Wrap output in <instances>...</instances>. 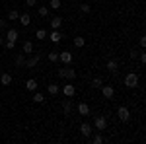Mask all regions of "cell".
<instances>
[{"mask_svg":"<svg viewBox=\"0 0 146 144\" xmlns=\"http://www.w3.org/2000/svg\"><path fill=\"white\" fill-rule=\"evenodd\" d=\"M14 47H16V41H10V39H6V49H8V51H14Z\"/></svg>","mask_w":146,"mask_h":144,"instance_id":"obj_31","label":"cell"},{"mask_svg":"<svg viewBox=\"0 0 146 144\" xmlns=\"http://www.w3.org/2000/svg\"><path fill=\"white\" fill-rule=\"evenodd\" d=\"M60 25H62V18H60V16H55V18L51 20V27H53V29H58Z\"/></svg>","mask_w":146,"mask_h":144,"instance_id":"obj_15","label":"cell"},{"mask_svg":"<svg viewBox=\"0 0 146 144\" xmlns=\"http://www.w3.org/2000/svg\"><path fill=\"white\" fill-rule=\"evenodd\" d=\"M58 58L62 60V64H70L72 62V53L70 51H62V53H58Z\"/></svg>","mask_w":146,"mask_h":144,"instance_id":"obj_7","label":"cell"},{"mask_svg":"<svg viewBox=\"0 0 146 144\" xmlns=\"http://www.w3.org/2000/svg\"><path fill=\"white\" fill-rule=\"evenodd\" d=\"M18 18H20V14H18L16 10H10V12H8V20H10V22H14V20H18Z\"/></svg>","mask_w":146,"mask_h":144,"instance_id":"obj_26","label":"cell"},{"mask_svg":"<svg viewBox=\"0 0 146 144\" xmlns=\"http://www.w3.org/2000/svg\"><path fill=\"white\" fill-rule=\"evenodd\" d=\"M92 142H94V144H101V142H103V136H101V134H96V136L92 138Z\"/></svg>","mask_w":146,"mask_h":144,"instance_id":"obj_30","label":"cell"},{"mask_svg":"<svg viewBox=\"0 0 146 144\" xmlns=\"http://www.w3.org/2000/svg\"><path fill=\"white\" fill-rule=\"evenodd\" d=\"M90 10H92V8L88 6V4H80V12H84V14H88Z\"/></svg>","mask_w":146,"mask_h":144,"instance_id":"obj_32","label":"cell"},{"mask_svg":"<svg viewBox=\"0 0 146 144\" xmlns=\"http://www.w3.org/2000/svg\"><path fill=\"white\" fill-rule=\"evenodd\" d=\"M47 58H49L51 62H56V60H58V53H56V51H51V53L47 55Z\"/></svg>","mask_w":146,"mask_h":144,"instance_id":"obj_24","label":"cell"},{"mask_svg":"<svg viewBox=\"0 0 146 144\" xmlns=\"http://www.w3.org/2000/svg\"><path fill=\"white\" fill-rule=\"evenodd\" d=\"M37 14H39V18H47V16H49V8H47V6H41V8L37 10Z\"/></svg>","mask_w":146,"mask_h":144,"instance_id":"obj_23","label":"cell"},{"mask_svg":"<svg viewBox=\"0 0 146 144\" xmlns=\"http://www.w3.org/2000/svg\"><path fill=\"white\" fill-rule=\"evenodd\" d=\"M101 86H103V82H101V78H94V80H92V88H98V90H100Z\"/></svg>","mask_w":146,"mask_h":144,"instance_id":"obj_25","label":"cell"},{"mask_svg":"<svg viewBox=\"0 0 146 144\" xmlns=\"http://www.w3.org/2000/svg\"><path fill=\"white\" fill-rule=\"evenodd\" d=\"M49 8L58 10V8H60V0H51V2H49Z\"/></svg>","mask_w":146,"mask_h":144,"instance_id":"obj_29","label":"cell"},{"mask_svg":"<svg viewBox=\"0 0 146 144\" xmlns=\"http://www.w3.org/2000/svg\"><path fill=\"white\" fill-rule=\"evenodd\" d=\"M22 49H23V53H25V55H29V53H33V43H31V41H25Z\"/></svg>","mask_w":146,"mask_h":144,"instance_id":"obj_18","label":"cell"},{"mask_svg":"<svg viewBox=\"0 0 146 144\" xmlns=\"http://www.w3.org/2000/svg\"><path fill=\"white\" fill-rule=\"evenodd\" d=\"M47 92H49L51 96H58V86H56V84H49V86H47Z\"/></svg>","mask_w":146,"mask_h":144,"instance_id":"obj_21","label":"cell"},{"mask_svg":"<svg viewBox=\"0 0 146 144\" xmlns=\"http://www.w3.org/2000/svg\"><path fill=\"white\" fill-rule=\"evenodd\" d=\"M0 84H2V86H10V84H12V74L4 72V74L0 76Z\"/></svg>","mask_w":146,"mask_h":144,"instance_id":"obj_14","label":"cell"},{"mask_svg":"<svg viewBox=\"0 0 146 144\" xmlns=\"http://www.w3.org/2000/svg\"><path fill=\"white\" fill-rule=\"evenodd\" d=\"M4 27H6V22H4V20H0V29H4Z\"/></svg>","mask_w":146,"mask_h":144,"instance_id":"obj_35","label":"cell"},{"mask_svg":"<svg viewBox=\"0 0 146 144\" xmlns=\"http://www.w3.org/2000/svg\"><path fill=\"white\" fill-rule=\"evenodd\" d=\"M138 58H140V62H146V55L144 53H138Z\"/></svg>","mask_w":146,"mask_h":144,"instance_id":"obj_33","label":"cell"},{"mask_svg":"<svg viewBox=\"0 0 146 144\" xmlns=\"http://www.w3.org/2000/svg\"><path fill=\"white\" fill-rule=\"evenodd\" d=\"M117 117H119L121 121H129V119H131V111L127 109L125 105H121V107L117 109Z\"/></svg>","mask_w":146,"mask_h":144,"instance_id":"obj_4","label":"cell"},{"mask_svg":"<svg viewBox=\"0 0 146 144\" xmlns=\"http://www.w3.org/2000/svg\"><path fill=\"white\" fill-rule=\"evenodd\" d=\"M101 94H103V98H107V100H111L113 96H115V88L113 86H101Z\"/></svg>","mask_w":146,"mask_h":144,"instance_id":"obj_5","label":"cell"},{"mask_svg":"<svg viewBox=\"0 0 146 144\" xmlns=\"http://www.w3.org/2000/svg\"><path fill=\"white\" fill-rule=\"evenodd\" d=\"M33 101L35 103H45V96H43L41 92H35L33 94Z\"/></svg>","mask_w":146,"mask_h":144,"instance_id":"obj_20","label":"cell"},{"mask_svg":"<svg viewBox=\"0 0 146 144\" xmlns=\"http://www.w3.org/2000/svg\"><path fill=\"white\" fill-rule=\"evenodd\" d=\"M23 64H25V56L18 55V56H16V66H23Z\"/></svg>","mask_w":146,"mask_h":144,"instance_id":"obj_27","label":"cell"},{"mask_svg":"<svg viewBox=\"0 0 146 144\" xmlns=\"http://www.w3.org/2000/svg\"><path fill=\"white\" fill-rule=\"evenodd\" d=\"M6 37H8L10 41H16V39H18V29L10 27V29H8V33H6Z\"/></svg>","mask_w":146,"mask_h":144,"instance_id":"obj_17","label":"cell"},{"mask_svg":"<svg viewBox=\"0 0 146 144\" xmlns=\"http://www.w3.org/2000/svg\"><path fill=\"white\" fill-rule=\"evenodd\" d=\"M25 4H27V6H35V4H37V0H25Z\"/></svg>","mask_w":146,"mask_h":144,"instance_id":"obj_34","label":"cell"},{"mask_svg":"<svg viewBox=\"0 0 146 144\" xmlns=\"http://www.w3.org/2000/svg\"><path fill=\"white\" fill-rule=\"evenodd\" d=\"M47 37H49V39H51L53 43H60V39H62V33H60L58 29H53V31L47 35Z\"/></svg>","mask_w":146,"mask_h":144,"instance_id":"obj_10","label":"cell"},{"mask_svg":"<svg viewBox=\"0 0 146 144\" xmlns=\"http://www.w3.org/2000/svg\"><path fill=\"white\" fill-rule=\"evenodd\" d=\"M35 37H37L39 41H43V39H47V31L43 29V27H39V29L35 31Z\"/></svg>","mask_w":146,"mask_h":144,"instance_id":"obj_19","label":"cell"},{"mask_svg":"<svg viewBox=\"0 0 146 144\" xmlns=\"http://www.w3.org/2000/svg\"><path fill=\"white\" fill-rule=\"evenodd\" d=\"M39 60H41V55H33L31 58L25 60V66H27V68H35L37 64H39Z\"/></svg>","mask_w":146,"mask_h":144,"instance_id":"obj_8","label":"cell"},{"mask_svg":"<svg viewBox=\"0 0 146 144\" xmlns=\"http://www.w3.org/2000/svg\"><path fill=\"white\" fill-rule=\"evenodd\" d=\"M25 90H29V92H35V90H37V80H35V78H29V80H25Z\"/></svg>","mask_w":146,"mask_h":144,"instance_id":"obj_13","label":"cell"},{"mask_svg":"<svg viewBox=\"0 0 146 144\" xmlns=\"http://www.w3.org/2000/svg\"><path fill=\"white\" fill-rule=\"evenodd\" d=\"M125 86H127V88H136V86H138V76H136L135 72H129V74L125 76Z\"/></svg>","mask_w":146,"mask_h":144,"instance_id":"obj_2","label":"cell"},{"mask_svg":"<svg viewBox=\"0 0 146 144\" xmlns=\"http://www.w3.org/2000/svg\"><path fill=\"white\" fill-rule=\"evenodd\" d=\"M74 45H76V47H84V45H86V39H84V37H74Z\"/></svg>","mask_w":146,"mask_h":144,"instance_id":"obj_28","label":"cell"},{"mask_svg":"<svg viewBox=\"0 0 146 144\" xmlns=\"http://www.w3.org/2000/svg\"><path fill=\"white\" fill-rule=\"evenodd\" d=\"M62 94H64L66 98H72V96L76 94V88H74V84H66V86L62 88Z\"/></svg>","mask_w":146,"mask_h":144,"instance_id":"obj_11","label":"cell"},{"mask_svg":"<svg viewBox=\"0 0 146 144\" xmlns=\"http://www.w3.org/2000/svg\"><path fill=\"white\" fill-rule=\"evenodd\" d=\"M105 68H107V70H109V72H115V70H117V60H107V64H105Z\"/></svg>","mask_w":146,"mask_h":144,"instance_id":"obj_22","label":"cell"},{"mask_svg":"<svg viewBox=\"0 0 146 144\" xmlns=\"http://www.w3.org/2000/svg\"><path fill=\"white\" fill-rule=\"evenodd\" d=\"M58 76H60V78H70V80H74V78H76V70H74V68H70L68 64H64L62 68H58Z\"/></svg>","mask_w":146,"mask_h":144,"instance_id":"obj_1","label":"cell"},{"mask_svg":"<svg viewBox=\"0 0 146 144\" xmlns=\"http://www.w3.org/2000/svg\"><path fill=\"white\" fill-rule=\"evenodd\" d=\"M18 20H20V23H22L23 27H27V25L31 23V16H29V14H20V18H18Z\"/></svg>","mask_w":146,"mask_h":144,"instance_id":"obj_12","label":"cell"},{"mask_svg":"<svg viewBox=\"0 0 146 144\" xmlns=\"http://www.w3.org/2000/svg\"><path fill=\"white\" fill-rule=\"evenodd\" d=\"M94 125H96V129H98V131L103 133V131L107 129V119H105V117H101V115H98V117L94 119Z\"/></svg>","mask_w":146,"mask_h":144,"instance_id":"obj_3","label":"cell"},{"mask_svg":"<svg viewBox=\"0 0 146 144\" xmlns=\"http://www.w3.org/2000/svg\"><path fill=\"white\" fill-rule=\"evenodd\" d=\"M80 133H82V136H86V138L92 136V133H94V131H92V125L90 123H82V125H80Z\"/></svg>","mask_w":146,"mask_h":144,"instance_id":"obj_6","label":"cell"},{"mask_svg":"<svg viewBox=\"0 0 146 144\" xmlns=\"http://www.w3.org/2000/svg\"><path fill=\"white\" fill-rule=\"evenodd\" d=\"M0 45H2V35H0Z\"/></svg>","mask_w":146,"mask_h":144,"instance_id":"obj_36","label":"cell"},{"mask_svg":"<svg viewBox=\"0 0 146 144\" xmlns=\"http://www.w3.org/2000/svg\"><path fill=\"white\" fill-rule=\"evenodd\" d=\"M78 113L82 115V117H88V115H90V105H88L86 101L78 103Z\"/></svg>","mask_w":146,"mask_h":144,"instance_id":"obj_9","label":"cell"},{"mask_svg":"<svg viewBox=\"0 0 146 144\" xmlns=\"http://www.w3.org/2000/svg\"><path fill=\"white\" fill-rule=\"evenodd\" d=\"M62 111H64V115H68V113L72 111V101H70V98L62 101Z\"/></svg>","mask_w":146,"mask_h":144,"instance_id":"obj_16","label":"cell"}]
</instances>
